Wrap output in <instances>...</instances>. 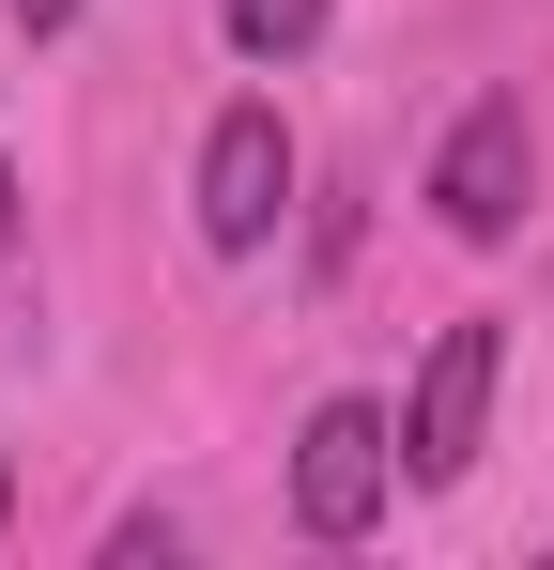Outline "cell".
<instances>
[{
  "label": "cell",
  "mask_w": 554,
  "mask_h": 570,
  "mask_svg": "<svg viewBox=\"0 0 554 570\" xmlns=\"http://www.w3.org/2000/svg\"><path fill=\"white\" fill-rule=\"evenodd\" d=\"M524 186H540V124H524V94H477L447 124V155H432V216H447L462 247H508L524 232Z\"/></svg>",
  "instance_id": "cell-1"
},
{
  "label": "cell",
  "mask_w": 554,
  "mask_h": 570,
  "mask_svg": "<svg viewBox=\"0 0 554 570\" xmlns=\"http://www.w3.org/2000/svg\"><path fill=\"white\" fill-rule=\"evenodd\" d=\"M385 478H400V432H385V401H324V416L293 432V524H308V540H369Z\"/></svg>",
  "instance_id": "cell-2"
},
{
  "label": "cell",
  "mask_w": 554,
  "mask_h": 570,
  "mask_svg": "<svg viewBox=\"0 0 554 570\" xmlns=\"http://www.w3.org/2000/svg\"><path fill=\"white\" fill-rule=\"evenodd\" d=\"M493 355H508L493 324H447V340H432V371H416V401H400V478L447 493V478L477 463V432H493Z\"/></svg>",
  "instance_id": "cell-3"
},
{
  "label": "cell",
  "mask_w": 554,
  "mask_h": 570,
  "mask_svg": "<svg viewBox=\"0 0 554 570\" xmlns=\"http://www.w3.org/2000/svg\"><path fill=\"white\" fill-rule=\"evenodd\" d=\"M293 216V124L277 108H216L200 139V247H263Z\"/></svg>",
  "instance_id": "cell-4"
},
{
  "label": "cell",
  "mask_w": 554,
  "mask_h": 570,
  "mask_svg": "<svg viewBox=\"0 0 554 570\" xmlns=\"http://www.w3.org/2000/svg\"><path fill=\"white\" fill-rule=\"evenodd\" d=\"M324 16L339 0H231V47L247 62H293V47H324Z\"/></svg>",
  "instance_id": "cell-5"
},
{
  "label": "cell",
  "mask_w": 554,
  "mask_h": 570,
  "mask_svg": "<svg viewBox=\"0 0 554 570\" xmlns=\"http://www.w3.org/2000/svg\"><path fill=\"white\" fill-rule=\"evenodd\" d=\"M16 16H31V31H62V16H78V0H16Z\"/></svg>",
  "instance_id": "cell-6"
},
{
  "label": "cell",
  "mask_w": 554,
  "mask_h": 570,
  "mask_svg": "<svg viewBox=\"0 0 554 570\" xmlns=\"http://www.w3.org/2000/svg\"><path fill=\"white\" fill-rule=\"evenodd\" d=\"M0 263H16V170H0Z\"/></svg>",
  "instance_id": "cell-7"
},
{
  "label": "cell",
  "mask_w": 554,
  "mask_h": 570,
  "mask_svg": "<svg viewBox=\"0 0 554 570\" xmlns=\"http://www.w3.org/2000/svg\"><path fill=\"white\" fill-rule=\"evenodd\" d=\"M0 524H16V478H0Z\"/></svg>",
  "instance_id": "cell-8"
}]
</instances>
